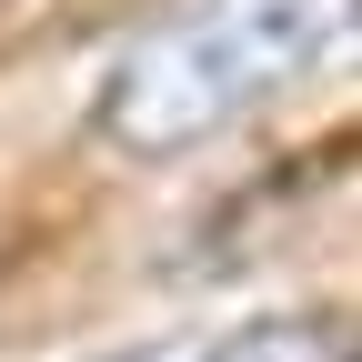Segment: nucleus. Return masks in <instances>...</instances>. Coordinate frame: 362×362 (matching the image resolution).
<instances>
[{
	"mask_svg": "<svg viewBox=\"0 0 362 362\" xmlns=\"http://www.w3.org/2000/svg\"><path fill=\"white\" fill-rule=\"evenodd\" d=\"M342 30H352V0H202L111 61L90 121L121 161H181L221 141L232 121H252L262 101L302 90L342 51Z\"/></svg>",
	"mask_w": 362,
	"mask_h": 362,
	"instance_id": "f257e3e1",
	"label": "nucleus"
},
{
	"mask_svg": "<svg viewBox=\"0 0 362 362\" xmlns=\"http://www.w3.org/2000/svg\"><path fill=\"white\" fill-rule=\"evenodd\" d=\"M192 362H342V332H332V322H252V332L211 342V352H192Z\"/></svg>",
	"mask_w": 362,
	"mask_h": 362,
	"instance_id": "f03ea898",
	"label": "nucleus"
}]
</instances>
